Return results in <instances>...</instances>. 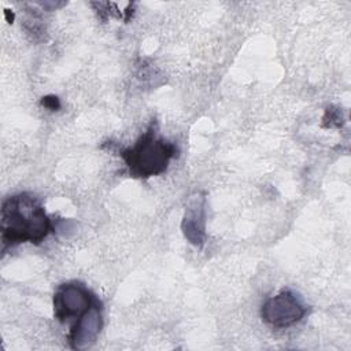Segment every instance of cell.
<instances>
[{
    "label": "cell",
    "instance_id": "6da1fadb",
    "mask_svg": "<svg viewBox=\"0 0 351 351\" xmlns=\"http://www.w3.org/2000/svg\"><path fill=\"white\" fill-rule=\"evenodd\" d=\"M53 229L40 200L22 192L7 197L1 204L3 251L21 243L40 244Z\"/></svg>",
    "mask_w": 351,
    "mask_h": 351
},
{
    "label": "cell",
    "instance_id": "7a4b0ae2",
    "mask_svg": "<svg viewBox=\"0 0 351 351\" xmlns=\"http://www.w3.org/2000/svg\"><path fill=\"white\" fill-rule=\"evenodd\" d=\"M129 174L134 178H149L166 171L169 162L177 156V147L158 134L156 125H151L138 140L119 151Z\"/></svg>",
    "mask_w": 351,
    "mask_h": 351
},
{
    "label": "cell",
    "instance_id": "3957f363",
    "mask_svg": "<svg viewBox=\"0 0 351 351\" xmlns=\"http://www.w3.org/2000/svg\"><path fill=\"white\" fill-rule=\"evenodd\" d=\"M97 300V296L78 281L62 284L53 293V315L62 324L74 322Z\"/></svg>",
    "mask_w": 351,
    "mask_h": 351
},
{
    "label": "cell",
    "instance_id": "277c9868",
    "mask_svg": "<svg viewBox=\"0 0 351 351\" xmlns=\"http://www.w3.org/2000/svg\"><path fill=\"white\" fill-rule=\"evenodd\" d=\"M306 311L304 303L293 291L282 289L262 304L261 317L267 325L282 329L299 322Z\"/></svg>",
    "mask_w": 351,
    "mask_h": 351
},
{
    "label": "cell",
    "instance_id": "5b68a950",
    "mask_svg": "<svg viewBox=\"0 0 351 351\" xmlns=\"http://www.w3.org/2000/svg\"><path fill=\"white\" fill-rule=\"evenodd\" d=\"M103 329V307L97 300L78 319L71 324L67 335L69 344L73 350H86L93 346Z\"/></svg>",
    "mask_w": 351,
    "mask_h": 351
},
{
    "label": "cell",
    "instance_id": "8992f818",
    "mask_svg": "<svg viewBox=\"0 0 351 351\" xmlns=\"http://www.w3.org/2000/svg\"><path fill=\"white\" fill-rule=\"evenodd\" d=\"M184 237L195 247H203L206 241V197L196 192L185 207V214L181 222Z\"/></svg>",
    "mask_w": 351,
    "mask_h": 351
},
{
    "label": "cell",
    "instance_id": "52a82bcc",
    "mask_svg": "<svg viewBox=\"0 0 351 351\" xmlns=\"http://www.w3.org/2000/svg\"><path fill=\"white\" fill-rule=\"evenodd\" d=\"M344 122L341 110L339 107H328L325 110V115L322 118V126L324 128H340Z\"/></svg>",
    "mask_w": 351,
    "mask_h": 351
},
{
    "label": "cell",
    "instance_id": "ba28073f",
    "mask_svg": "<svg viewBox=\"0 0 351 351\" xmlns=\"http://www.w3.org/2000/svg\"><path fill=\"white\" fill-rule=\"evenodd\" d=\"M41 106H44L45 108H48L51 111H56V110L60 108V101H59L58 96L48 95V96H44L41 99Z\"/></svg>",
    "mask_w": 351,
    "mask_h": 351
}]
</instances>
